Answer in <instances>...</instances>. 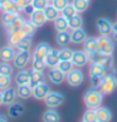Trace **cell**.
I'll return each mask as SVG.
<instances>
[{"label": "cell", "mask_w": 117, "mask_h": 122, "mask_svg": "<svg viewBox=\"0 0 117 122\" xmlns=\"http://www.w3.org/2000/svg\"><path fill=\"white\" fill-rule=\"evenodd\" d=\"M98 88H100V91L103 94H111V93H113L117 88V81L112 77L111 73H108L102 78Z\"/></svg>", "instance_id": "obj_4"}, {"label": "cell", "mask_w": 117, "mask_h": 122, "mask_svg": "<svg viewBox=\"0 0 117 122\" xmlns=\"http://www.w3.org/2000/svg\"><path fill=\"white\" fill-rule=\"evenodd\" d=\"M15 47L13 46H5L0 49V61L1 62H10L13 61V58L15 56V51H14Z\"/></svg>", "instance_id": "obj_19"}, {"label": "cell", "mask_w": 117, "mask_h": 122, "mask_svg": "<svg viewBox=\"0 0 117 122\" xmlns=\"http://www.w3.org/2000/svg\"><path fill=\"white\" fill-rule=\"evenodd\" d=\"M34 10H35V9H34V6L31 5V4H29V5H26V6L23 9V13H24L25 15H28V16H29V15L31 14V13L34 11Z\"/></svg>", "instance_id": "obj_46"}, {"label": "cell", "mask_w": 117, "mask_h": 122, "mask_svg": "<svg viewBox=\"0 0 117 122\" xmlns=\"http://www.w3.org/2000/svg\"><path fill=\"white\" fill-rule=\"evenodd\" d=\"M31 61V56L29 51H18L13 58V64L18 69H24Z\"/></svg>", "instance_id": "obj_5"}, {"label": "cell", "mask_w": 117, "mask_h": 122, "mask_svg": "<svg viewBox=\"0 0 117 122\" xmlns=\"http://www.w3.org/2000/svg\"><path fill=\"white\" fill-rule=\"evenodd\" d=\"M42 120H43V122H59L61 121V116H59V113H58L56 110L49 108V110H47L43 113Z\"/></svg>", "instance_id": "obj_25"}, {"label": "cell", "mask_w": 117, "mask_h": 122, "mask_svg": "<svg viewBox=\"0 0 117 122\" xmlns=\"http://www.w3.org/2000/svg\"><path fill=\"white\" fill-rule=\"evenodd\" d=\"M57 68L59 69L62 73L68 74L69 72L74 68V66H73V63H72L71 61H59V63L57 64Z\"/></svg>", "instance_id": "obj_34"}, {"label": "cell", "mask_w": 117, "mask_h": 122, "mask_svg": "<svg viewBox=\"0 0 117 122\" xmlns=\"http://www.w3.org/2000/svg\"><path fill=\"white\" fill-rule=\"evenodd\" d=\"M44 63H46V67L48 68H54L57 67V64L59 63V49L52 48L49 53L47 54L46 59H44Z\"/></svg>", "instance_id": "obj_13"}, {"label": "cell", "mask_w": 117, "mask_h": 122, "mask_svg": "<svg viewBox=\"0 0 117 122\" xmlns=\"http://www.w3.org/2000/svg\"><path fill=\"white\" fill-rule=\"evenodd\" d=\"M66 81L71 87H79L84 82V73L79 68H73L68 74H66Z\"/></svg>", "instance_id": "obj_6"}, {"label": "cell", "mask_w": 117, "mask_h": 122, "mask_svg": "<svg viewBox=\"0 0 117 122\" xmlns=\"http://www.w3.org/2000/svg\"><path fill=\"white\" fill-rule=\"evenodd\" d=\"M48 1H49V3H51V1H52V0H48Z\"/></svg>", "instance_id": "obj_54"}, {"label": "cell", "mask_w": 117, "mask_h": 122, "mask_svg": "<svg viewBox=\"0 0 117 122\" xmlns=\"http://www.w3.org/2000/svg\"><path fill=\"white\" fill-rule=\"evenodd\" d=\"M51 46H49L48 43L43 42V43H39L37 47H35L34 52H33V56H31V58L33 59H39V61H44L47 57V54L49 53V51H51Z\"/></svg>", "instance_id": "obj_10"}, {"label": "cell", "mask_w": 117, "mask_h": 122, "mask_svg": "<svg viewBox=\"0 0 117 122\" xmlns=\"http://www.w3.org/2000/svg\"><path fill=\"white\" fill-rule=\"evenodd\" d=\"M48 4H49L48 0H33L31 1V5L34 6L35 10H44Z\"/></svg>", "instance_id": "obj_44"}, {"label": "cell", "mask_w": 117, "mask_h": 122, "mask_svg": "<svg viewBox=\"0 0 117 122\" xmlns=\"http://www.w3.org/2000/svg\"><path fill=\"white\" fill-rule=\"evenodd\" d=\"M35 29H37V26L31 24L30 20H25L23 26H21V31L24 33L25 37H33V34L35 33Z\"/></svg>", "instance_id": "obj_35"}, {"label": "cell", "mask_w": 117, "mask_h": 122, "mask_svg": "<svg viewBox=\"0 0 117 122\" xmlns=\"http://www.w3.org/2000/svg\"><path fill=\"white\" fill-rule=\"evenodd\" d=\"M83 46H84V52L87 54H92V53H96L98 52V40L97 38H86V40L83 42Z\"/></svg>", "instance_id": "obj_20"}, {"label": "cell", "mask_w": 117, "mask_h": 122, "mask_svg": "<svg viewBox=\"0 0 117 122\" xmlns=\"http://www.w3.org/2000/svg\"><path fill=\"white\" fill-rule=\"evenodd\" d=\"M87 38L86 30L83 28H78L71 31V43L73 44H82Z\"/></svg>", "instance_id": "obj_16"}, {"label": "cell", "mask_w": 117, "mask_h": 122, "mask_svg": "<svg viewBox=\"0 0 117 122\" xmlns=\"http://www.w3.org/2000/svg\"><path fill=\"white\" fill-rule=\"evenodd\" d=\"M44 102H46V106L48 108H57L64 102V96L61 92L51 91L44 98Z\"/></svg>", "instance_id": "obj_7"}, {"label": "cell", "mask_w": 117, "mask_h": 122, "mask_svg": "<svg viewBox=\"0 0 117 122\" xmlns=\"http://www.w3.org/2000/svg\"><path fill=\"white\" fill-rule=\"evenodd\" d=\"M56 42L59 47L64 48L67 47L68 44L71 43V33L68 30H64V31H58L57 35H56Z\"/></svg>", "instance_id": "obj_22"}, {"label": "cell", "mask_w": 117, "mask_h": 122, "mask_svg": "<svg viewBox=\"0 0 117 122\" xmlns=\"http://www.w3.org/2000/svg\"><path fill=\"white\" fill-rule=\"evenodd\" d=\"M0 122H8V118L5 116H0Z\"/></svg>", "instance_id": "obj_49"}, {"label": "cell", "mask_w": 117, "mask_h": 122, "mask_svg": "<svg viewBox=\"0 0 117 122\" xmlns=\"http://www.w3.org/2000/svg\"><path fill=\"white\" fill-rule=\"evenodd\" d=\"M51 4H52V5L57 9V10L62 11L63 9H64V8L69 4V0H52Z\"/></svg>", "instance_id": "obj_43"}, {"label": "cell", "mask_w": 117, "mask_h": 122, "mask_svg": "<svg viewBox=\"0 0 117 122\" xmlns=\"http://www.w3.org/2000/svg\"><path fill=\"white\" fill-rule=\"evenodd\" d=\"M3 92V105H5V106H9V105H11V103H14L15 102V99L18 97V94H16V89L15 88H11V87H8L5 88Z\"/></svg>", "instance_id": "obj_15"}, {"label": "cell", "mask_w": 117, "mask_h": 122, "mask_svg": "<svg viewBox=\"0 0 117 122\" xmlns=\"http://www.w3.org/2000/svg\"><path fill=\"white\" fill-rule=\"evenodd\" d=\"M11 73H13V67L9 64V62H1L0 63V74L11 77Z\"/></svg>", "instance_id": "obj_40"}, {"label": "cell", "mask_w": 117, "mask_h": 122, "mask_svg": "<svg viewBox=\"0 0 117 122\" xmlns=\"http://www.w3.org/2000/svg\"><path fill=\"white\" fill-rule=\"evenodd\" d=\"M98 40V52L106 56H112L115 52V40L110 35H100Z\"/></svg>", "instance_id": "obj_3"}, {"label": "cell", "mask_w": 117, "mask_h": 122, "mask_svg": "<svg viewBox=\"0 0 117 122\" xmlns=\"http://www.w3.org/2000/svg\"><path fill=\"white\" fill-rule=\"evenodd\" d=\"M111 35H112V38H113V40H116V42H117V21H116V23H113V25H112Z\"/></svg>", "instance_id": "obj_47"}, {"label": "cell", "mask_w": 117, "mask_h": 122, "mask_svg": "<svg viewBox=\"0 0 117 122\" xmlns=\"http://www.w3.org/2000/svg\"><path fill=\"white\" fill-rule=\"evenodd\" d=\"M44 15H46V19L47 21H54L58 16H59V10H57V9L52 5V4H48V5L46 6V9H44Z\"/></svg>", "instance_id": "obj_24"}, {"label": "cell", "mask_w": 117, "mask_h": 122, "mask_svg": "<svg viewBox=\"0 0 117 122\" xmlns=\"http://www.w3.org/2000/svg\"><path fill=\"white\" fill-rule=\"evenodd\" d=\"M24 21H25V18H24L23 15L18 14V16L15 18V20L8 26V33H9V31H14V30H19V29H21V26H23Z\"/></svg>", "instance_id": "obj_31"}, {"label": "cell", "mask_w": 117, "mask_h": 122, "mask_svg": "<svg viewBox=\"0 0 117 122\" xmlns=\"http://www.w3.org/2000/svg\"><path fill=\"white\" fill-rule=\"evenodd\" d=\"M16 94H18V97L21 98V99H28V98L31 96V88L29 87V84L18 86V88H16Z\"/></svg>", "instance_id": "obj_29"}, {"label": "cell", "mask_w": 117, "mask_h": 122, "mask_svg": "<svg viewBox=\"0 0 117 122\" xmlns=\"http://www.w3.org/2000/svg\"><path fill=\"white\" fill-rule=\"evenodd\" d=\"M96 112H97V122H111L112 112L110 108L100 106L98 108H96Z\"/></svg>", "instance_id": "obj_18"}, {"label": "cell", "mask_w": 117, "mask_h": 122, "mask_svg": "<svg viewBox=\"0 0 117 122\" xmlns=\"http://www.w3.org/2000/svg\"><path fill=\"white\" fill-rule=\"evenodd\" d=\"M44 81V74L43 72H37L31 69V74H30V79H29V87L33 89L37 84H39L40 82Z\"/></svg>", "instance_id": "obj_27"}, {"label": "cell", "mask_w": 117, "mask_h": 122, "mask_svg": "<svg viewBox=\"0 0 117 122\" xmlns=\"http://www.w3.org/2000/svg\"><path fill=\"white\" fill-rule=\"evenodd\" d=\"M10 84H11V77L10 76L0 74V91H4L5 88L10 87Z\"/></svg>", "instance_id": "obj_42"}, {"label": "cell", "mask_w": 117, "mask_h": 122, "mask_svg": "<svg viewBox=\"0 0 117 122\" xmlns=\"http://www.w3.org/2000/svg\"><path fill=\"white\" fill-rule=\"evenodd\" d=\"M88 1H91V0H88Z\"/></svg>", "instance_id": "obj_55"}, {"label": "cell", "mask_w": 117, "mask_h": 122, "mask_svg": "<svg viewBox=\"0 0 117 122\" xmlns=\"http://www.w3.org/2000/svg\"><path fill=\"white\" fill-rule=\"evenodd\" d=\"M8 113L11 118H18L24 113V106L21 103H16V102L11 103V105H9Z\"/></svg>", "instance_id": "obj_21"}, {"label": "cell", "mask_w": 117, "mask_h": 122, "mask_svg": "<svg viewBox=\"0 0 117 122\" xmlns=\"http://www.w3.org/2000/svg\"><path fill=\"white\" fill-rule=\"evenodd\" d=\"M112 25L113 23L107 19V18H100L97 20V30L100 35H110L112 31Z\"/></svg>", "instance_id": "obj_11"}, {"label": "cell", "mask_w": 117, "mask_h": 122, "mask_svg": "<svg viewBox=\"0 0 117 122\" xmlns=\"http://www.w3.org/2000/svg\"><path fill=\"white\" fill-rule=\"evenodd\" d=\"M103 94L100 89L97 88H89L88 91L84 93V97H83V101H84V105H86L87 108H93L96 110L102 105V101H103Z\"/></svg>", "instance_id": "obj_1"}, {"label": "cell", "mask_w": 117, "mask_h": 122, "mask_svg": "<svg viewBox=\"0 0 117 122\" xmlns=\"http://www.w3.org/2000/svg\"><path fill=\"white\" fill-rule=\"evenodd\" d=\"M72 56H73V51L69 48H62L59 49V61H71Z\"/></svg>", "instance_id": "obj_39"}, {"label": "cell", "mask_w": 117, "mask_h": 122, "mask_svg": "<svg viewBox=\"0 0 117 122\" xmlns=\"http://www.w3.org/2000/svg\"><path fill=\"white\" fill-rule=\"evenodd\" d=\"M30 74H31V69H19L18 74L15 77V82L16 86H25L29 84V79H30Z\"/></svg>", "instance_id": "obj_17"}, {"label": "cell", "mask_w": 117, "mask_h": 122, "mask_svg": "<svg viewBox=\"0 0 117 122\" xmlns=\"http://www.w3.org/2000/svg\"><path fill=\"white\" fill-rule=\"evenodd\" d=\"M19 14H20V13H19ZM16 16H18V13H3V14H1V18H0V20H1L3 25L8 28V26L15 20Z\"/></svg>", "instance_id": "obj_33"}, {"label": "cell", "mask_w": 117, "mask_h": 122, "mask_svg": "<svg viewBox=\"0 0 117 122\" xmlns=\"http://www.w3.org/2000/svg\"><path fill=\"white\" fill-rule=\"evenodd\" d=\"M24 37H25V35H24L23 31H21V29L14 30V31H9V33H8V42H9V44H10V46L16 47L18 43H19Z\"/></svg>", "instance_id": "obj_23"}, {"label": "cell", "mask_w": 117, "mask_h": 122, "mask_svg": "<svg viewBox=\"0 0 117 122\" xmlns=\"http://www.w3.org/2000/svg\"><path fill=\"white\" fill-rule=\"evenodd\" d=\"M15 48H18V51H30V48H31V37H24L19 43H18V46Z\"/></svg>", "instance_id": "obj_36"}, {"label": "cell", "mask_w": 117, "mask_h": 122, "mask_svg": "<svg viewBox=\"0 0 117 122\" xmlns=\"http://www.w3.org/2000/svg\"><path fill=\"white\" fill-rule=\"evenodd\" d=\"M88 61H89L88 54L84 51H73V56H72L71 62L73 63L74 67L82 68V67H84L88 63Z\"/></svg>", "instance_id": "obj_9"}, {"label": "cell", "mask_w": 117, "mask_h": 122, "mask_svg": "<svg viewBox=\"0 0 117 122\" xmlns=\"http://www.w3.org/2000/svg\"><path fill=\"white\" fill-rule=\"evenodd\" d=\"M0 105H3V92L0 91Z\"/></svg>", "instance_id": "obj_50"}, {"label": "cell", "mask_w": 117, "mask_h": 122, "mask_svg": "<svg viewBox=\"0 0 117 122\" xmlns=\"http://www.w3.org/2000/svg\"><path fill=\"white\" fill-rule=\"evenodd\" d=\"M111 74H112V77L117 81V69H111Z\"/></svg>", "instance_id": "obj_48"}, {"label": "cell", "mask_w": 117, "mask_h": 122, "mask_svg": "<svg viewBox=\"0 0 117 122\" xmlns=\"http://www.w3.org/2000/svg\"><path fill=\"white\" fill-rule=\"evenodd\" d=\"M53 23H54V29H56L57 33H58V31H64V30H68L69 29V26H68V19L64 18L63 15H59L54 21H53Z\"/></svg>", "instance_id": "obj_26"}, {"label": "cell", "mask_w": 117, "mask_h": 122, "mask_svg": "<svg viewBox=\"0 0 117 122\" xmlns=\"http://www.w3.org/2000/svg\"><path fill=\"white\" fill-rule=\"evenodd\" d=\"M82 25H83V19H82V16L79 15V13H77L76 15H73L72 18L68 19V26H69L71 30L82 28Z\"/></svg>", "instance_id": "obj_28"}, {"label": "cell", "mask_w": 117, "mask_h": 122, "mask_svg": "<svg viewBox=\"0 0 117 122\" xmlns=\"http://www.w3.org/2000/svg\"><path fill=\"white\" fill-rule=\"evenodd\" d=\"M77 14V10L74 9V6L72 5V3H69L68 5H67L63 10L61 11V15H63L64 18H67V19H69V18H72L73 15Z\"/></svg>", "instance_id": "obj_38"}, {"label": "cell", "mask_w": 117, "mask_h": 122, "mask_svg": "<svg viewBox=\"0 0 117 122\" xmlns=\"http://www.w3.org/2000/svg\"><path fill=\"white\" fill-rule=\"evenodd\" d=\"M51 92V88H49V86L47 82H40L39 84H37L35 87L31 89V96H33L35 99H39V101H44V98L46 96Z\"/></svg>", "instance_id": "obj_8"}, {"label": "cell", "mask_w": 117, "mask_h": 122, "mask_svg": "<svg viewBox=\"0 0 117 122\" xmlns=\"http://www.w3.org/2000/svg\"><path fill=\"white\" fill-rule=\"evenodd\" d=\"M14 1H15V4H16L18 9H19V11H23V9H24L26 5L31 4V1H33V0H14Z\"/></svg>", "instance_id": "obj_45"}, {"label": "cell", "mask_w": 117, "mask_h": 122, "mask_svg": "<svg viewBox=\"0 0 117 122\" xmlns=\"http://www.w3.org/2000/svg\"><path fill=\"white\" fill-rule=\"evenodd\" d=\"M72 5L74 6V9L77 10V13H83L86 11L88 6H89V1L88 0H72Z\"/></svg>", "instance_id": "obj_32"}, {"label": "cell", "mask_w": 117, "mask_h": 122, "mask_svg": "<svg viewBox=\"0 0 117 122\" xmlns=\"http://www.w3.org/2000/svg\"><path fill=\"white\" fill-rule=\"evenodd\" d=\"M1 11L3 13H18V14L20 13L14 0H6L1 5Z\"/></svg>", "instance_id": "obj_30"}, {"label": "cell", "mask_w": 117, "mask_h": 122, "mask_svg": "<svg viewBox=\"0 0 117 122\" xmlns=\"http://www.w3.org/2000/svg\"><path fill=\"white\" fill-rule=\"evenodd\" d=\"M29 20L30 23L35 25L37 28H40V26H43L44 24H46V15H44V11L43 10H34L31 14L29 15Z\"/></svg>", "instance_id": "obj_14"}, {"label": "cell", "mask_w": 117, "mask_h": 122, "mask_svg": "<svg viewBox=\"0 0 117 122\" xmlns=\"http://www.w3.org/2000/svg\"><path fill=\"white\" fill-rule=\"evenodd\" d=\"M46 68V63L44 61H39V59H33L31 58V69L37 71V72H43Z\"/></svg>", "instance_id": "obj_41"}, {"label": "cell", "mask_w": 117, "mask_h": 122, "mask_svg": "<svg viewBox=\"0 0 117 122\" xmlns=\"http://www.w3.org/2000/svg\"><path fill=\"white\" fill-rule=\"evenodd\" d=\"M5 1H6V0H0V5H3V4L5 3Z\"/></svg>", "instance_id": "obj_51"}, {"label": "cell", "mask_w": 117, "mask_h": 122, "mask_svg": "<svg viewBox=\"0 0 117 122\" xmlns=\"http://www.w3.org/2000/svg\"><path fill=\"white\" fill-rule=\"evenodd\" d=\"M0 10H1V5H0Z\"/></svg>", "instance_id": "obj_53"}, {"label": "cell", "mask_w": 117, "mask_h": 122, "mask_svg": "<svg viewBox=\"0 0 117 122\" xmlns=\"http://www.w3.org/2000/svg\"><path fill=\"white\" fill-rule=\"evenodd\" d=\"M81 122H86V121H84V120H82V121H81Z\"/></svg>", "instance_id": "obj_52"}, {"label": "cell", "mask_w": 117, "mask_h": 122, "mask_svg": "<svg viewBox=\"0 0 117 122\" xmlns=\"http://www.w3.org/2000/svg\"><path fill=\"white\" fill-rule=\"evenodd\" d=\"M48 79H49V82H51V83L58 86V84H62L66 81V74L62 73L57 67H54V68H49Z\"/></svg>", "instance_id": "obj_12"}, {"label": "cell", "mask_w": 117, "mask_h": 122, "mask_svg": "<svg viewBox=\"0 0 117 122\" xmlns=\"http://www.w3.org/2000/svg\"><path fill=\"white\" fill-rule=\"evenodd\" d=\"M83 120L86 122H97V112L93 108H88L83 115Z\"/></svg>", "instance_id": "obj_37"}, {"label": "cell", "mask_w": 117, "mask_h": 122, "mask_svg": "<svg viewBox=\"0 0 117 122\" xmlns=\"http://www.w3.org/2000/svg\"><path fill=\"white\" fill-rule=\"evenodd\" d=\"M106 72H107V69L105 67H102L101 64H98V63H92L91 67H89V78H91L92 87L98 88L102 78L107 74Z\"/></svg>", "instance_id": "obj_2"}]
</instances>
